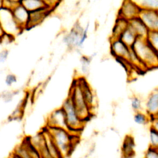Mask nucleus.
I'll return each mask as SVG.
<instances>
[{
	"mask_svg": "<svg viewBox=\"0 0 158 158\" xmlns=\"http://www.w3.org/2000/svg\"><path fill=\"white\" fill-rule=\"evenodd\" d=\"M9 55V51L7 49H4L0 51V64L4 63L7 59Z\"/></svg>",
	"mask_w": 158,
	"mask_h": 158,
	"instance_id": "nucleus-35",
	"label": "nucleus"
},
{
	"mask_svg": "<svg viewBox=\"0 0 158 158\" xmlns=\"http://www.w3.org/2000/svg\"><path fill=\"white\" fill-rule=\"evenodd\" d=\"M49 127H57L67 128L65 112L62 107L53 110L48 116L47 125Z\"/></svg>",
	"mask_w": 158,
	"mask_h": 158,
	"instance_id": "nucleus-11",
	"label": "nucleus"
},
{
	"mask_svg": "<svg viewBox=\"0 0 158 158\" xmlns=\"http://www.w3.org/2000/svg\"><path fill=\"white\" fill-rule=\"evenodd\" d=\"M131 48L146 69L158 67V52L146 39L138 38Z\"/></svg>",
	"mask_w": 158,
	"mask_h": 158,
	"instance_id": "nucleus-2",
	"label": "nucleus"
},
{
	"mask_svg": "<svg viewBox=\"0 0 158 158\" xmlns=\"http://www.w3.org/2000/svg\"><path fill=\"white\" fill-rule=\"evenodd\" d=\"M30 138L32 144L38 150L41 158H52L47 148L45 138L42 131L36 135L30 137Z\"/></svg>",
	"mask_w": 158,
	"mask_h": 158,
	"instance_id": "nucleus-15",
	"label": "nucleus"
},
{
	"mask_svg": "<svg viewBox=\"0 0 158 158\" xmlns=\"http://www.w3.org/2000/svg\"><path fill=\"white\" fill-rule=\"evenodd\" d=\"M19 3L29 12L48 6L44 0H20Z\"/></svg>",
	"mask_w": 158,
	"mask_h": 158,
	"instance_id": "nucleus-20",
	"label": "nucleus"
},
{
	"mask_svg": "<svg viewBox=\"0 0 158 158\" xmlns=\"http://www.w3.org/2000/svg\"><path fill=\"white\" fill-rule=\"evenodd\" d=\"M13 16L22 30H25L29 17V11L21 4H17L11 9Z\"/></svg>",
	"mask_w": 158,
	"mask_h": 158,
	"instance_id": "nucleus-14",
	"label": "nucleus"
},
{
	"mask_svg": "<svg viewBox=\"0 0 158 158\" xmlns=\"http://www.w3.org/2000/svg\"><path fill=\"white\" fill-rule=\"evenodd\" d=\"M131 48L119 38H110V49L112 55L120 61H128ZM129 62V61H128Z\"/></svg>",
	"mask_w": 158,
	"mask_h": 158,
	"instance_id": "nucleus-6",
	"label": "nucleus"
},
{
	"mask_svg": "<svg viewBox=\"0 0 158 158\" xmlns=\"http://www.w3.org/2000/svg\"><path fill=\"white\" fill-rule=\"evenodd\" d=\"M17 81V77L13 73L7 74L4 80V83L7 86H11L14 84L16 83Z\"/></svg>",
	"mask_w": 158,
	"mask_h": 158,
	"instance_id": "nucleus-31",
	"label": "nucleus"
},
{
	"mask_svg": "<svg viewBox=\"0 0 158 158\" xmlns=\"http://www.w3.org/2000/svg\"><path fill=\"white\" fill-rule=\"evenodd\" d=\"M141 9L132 0H123L118 12V17L130 20L138 17Z\"/></svg>",
	"mask_w": 158,
	"mask_h": 158,
	"instance_id": "nucleus-9",
	"label": "nucleus"
},
{
	"mask_svg": "<svg viewBox=\"0 0 158 158\" xmlns=\"http://www.w3.org/2000/svg\"><path fill=\"white\" fill-rule=\"evenodd\" d=\"M13 98V94L10 92H6L4 93L3 98L6 102H10Z\"/></svg>",
	"mask_w": 158,
	"mask_h": 158,
	"instance_id": "nucleus-37",
	"label": "nucleus"
},
{
	"mask_svg": "<svg viewBox=\"0 0 158 158\" xmlns=\"http://www.w3.org/2000/svg\"><path fill=\"white\" fill-rule=\"evenodd\" d=\"M139 17L150 31H158V11L141 10Z\"/></svg>",
	"mask_w": 158,
	"mask_h": 158,
	"instance_id": "nucleus-12",
	"label": "nucleus"
},
{
	"mask_svg": "<svg viewBox=\"0 0 158 158\" xmlns=\"http://www.w3.org/2000/svg\"><path fill=\"white\" fill-rule=\"evenodd\" d=\"M133 120L136 123L144 125L150 122V117L147 113L145 114L142 111H138L135 112Z\"/></svg>",
	"mask_w": 158,
	"mask_h": 158,
	"instance_id": "nucleus-24",
	"label": "nucleus"
},
{
	"mask_svg": "<svg viewBox=\"0 0 158 158\" xmlns=\"http://www.w3.org/2000/svg\"><path fill=\"white\" fill-rule=\"evenodd\" d=\"M91 59L85 56H83L80 59L81 70L83 73L86 74L89 71Z\"/></svg>",
	"mask_w": 158,
	"mask_h": 158,
	"instance_id": "nucleus-28",
	"label": "nucleus"
},
{
	"mask_svg": "<svg viewBox=\"0 0 158 158\" xmlns=\"http://www.w3.org/2000/svg\"><path fill=\"white\" fill-rule=\"evenodd\" d=\"M83 30L84 28L78 22H76L72 29L64 36L62 41L68 48L79 49V43Z\"/></svg>",
	"mask_w": 158,
	"mask_h": 158,
	"instance_id": "nucleus-7",
	"label": "nucleus"
},
{
	"mask_svg": "<svg viewBox=\"0 0 158 158\" xmlns=\"http://www.w3.org/2000/svg\"><path fill=\"white\" fill-rule=\"evenodd\" d=\"M72 100L81 119L86 122L91 117L93 112L87 105L82 94L77 79L73 81L68 96Z\"/></svg>",
	"mask_w": 158,
	"mask_h": 158,
	"instance_id": "nucleus-3",
	"label": "nucleus"
},
{
	"mask_svg": "<svg viewBox=\"0 0 158 158\" xmlns=\"http://www.w3.org/2000/svg\"><path fill=\"white\" fill-rule=\"evenodd\" d=\"M149 146L158 149V131L150 127Z\"/></svg>",
	"mask_w": 158,
	"mask_h": 158,
	"instance_id": "nucleus-26",
	"label": "nucleus"
},
{
	"mask_svg": "<svg viewBox=\"0 0 158 158\" xmlns=\"http://www.w3.org/2000/svg\"><path fill=\"white\" fill-rule=\"evenodd\" d=\"M146 40L158 52V31H149Z\"/></svg>",
	"mask_w": 158,
	"mask_h": 158,
	"instance_id": "nucleus-25",
	"label": "nucleus"
},
{
	"mask_svg": "<svg viewBox=\"0 0 158 158\" xmlns=\"http://www.w3.org/2000/svg\"><path fill=\"white\" fill-rule=\"evenodd\" d=\"M129 47H132L136 40L138 39L137 36L129 26L123 31L119 38Z\"/></svg>",
	"mask_w": 158,
	"mask_h": 158,
	"instance_id": "nucleus-21",
	"label": "nucleus"
},
{
	"mask_svg": "<svg viewBox=\"0 0 158 158\" xmlns=\"http://www.w3.org/2000/svg\"><path fill=\"white\" fill-rule=\"evenodd\" d=\"M76 79L80 87L83 98L91 111L93 112L95 107L96 104V99L94 92L91 86L88 83L84 77H80L77 78Z\"/></svg>",
	"mask_w": 158,
	"mask_h": 158,
	"instance_id": "nucleus-10",
	"label": "nucleus"
},
{
	"mask_svg": "<svg viewBox=\"0 0 158 158\" xmlns=\"http://www.w3.org/2000/svg\"><path fill=\"white\" fill-rule=\"evenodd\" d=\"M48 6L52 9H54L62 0H44Z\"/></svg>",
	"mask_w": 158,
	"mask_h": 158,
	"instance_id": "nucleus-36",
	"label": "nucleus"
},
{
	"mask_svg": "<svg viewBox=\"0 0 158 158\" xmlns=\"http://www.w3.org/2000/svg\"><path fill=\"white\" fill-rule=\"evenodd\" d=\"M9 158H22L21 156H20L18 154H17L16 152H15L14 151H13L12 152V154L9 156Z\"/></svg>",
	"mask_w": 158,
	"mask_h": 158,
	"instance_id": "nucleus-38",
	"label": "nucleus"
},
{
	"mask_svg": "<svg viewBox=\"0 0 158 158\" xmlns=\"http://www.w3.org/2000/svg\"><path fill=\"white\" fill-rule=\"evenodd\" d=\"M129 20L117 16L114 25L110 38H120L123 31L128 27Z\"/></svg>",
	"mask_w": 158,
	"mask_h": 158,
	"instance_id": "nucleus-19",
	"label": "nucleus"
},
{
	"mask_svg": "<svg viewBox=\"0 0 158 158\" xmlns=\"http://www.w3.org/2000/svg\"><path fill=\"white\" fill-rule=\"evenodd\" d=\"M46 127L63 157L66 158L69 156L76 144L77 135L64 128L49 126Z\"/></svg>",
	"mask_w": 158,
	"mask_h": 158,
	"instance_id": "nucleus-1",
	"label": "nucleus"
},
{
	"mask_svg": "<svg viewBox=\"0 0 158 158\" xmlns=\"http://www.w3.org/2000/svg\"><path fill=\"white\" fill-rule=\"evenodd\" d=\"M0 24L6 33L14 37L23 31L16 22L11 9L4 7L0 8Z\"/></svg>",
	"mask_w": 158,
	"mask_h": 158,
	"instance_id": "nucleus-5",
	"label": "nucleus"
},
{
	"mask_svg": "<svg viewBox=\"0 0 158 158\" xmlns=\"http://www.w3.org/2000/svg\"><path fill=\"white\" fill-rule=\"evenodd\" d=\"M131 107L132 109L135 112L141 111L142 109V102L139 98L137 96H133L131 99Z\"/></svg>",
	"mask_w": 158,
	"mask_h": 158,
	"instance_id": "nucleus-27",
	"label": "nucleus"
},
{
	"mask_svg": "<svg viewBox=\"0 0 158 158\" xmlns=\"http://www.w3.org/2000/svg\"><path fill=\"white\" fill-rule=\"evenodd\" d=\"M150 124L151 127L153 128L156 130L158 131V114L150 117Z\"/></svg>",
	"mask_w": 158,
	"mask_h": 158,
	"instance_id": "nucleus-33",
	"label": "nucleus"
},
{
	"mask_svg": "<svg viewBox=\"0 0 158 158\" xmlns=\"http://www.w3.org/2000/svg\"><path fill=\"white\" fill-rule=\"evenodd\" d=\"M22 104L21 102H20L19 104V105L17 106V107L14 110V112L12 114V115H10V117H19L22 114Z\"/></svg>",
	"mask_w": 158,
	"mask_h": 158,
	"instance_id": "nucleus-34",
	"label": "nucleus"
},
{
	"mask_svg": "<svg viewBox=\"0 0 158 158\" xmlns=\"http://www.w3.org/2000/svg\"><path fill=\"white\" fill-rule=\"evenodd\" d=\"M144 158H145V157H144Z\"/></svg>",
	"mask_w": 158,
	"mask_h": 158,
	"instance_id": "nucleus-41",
	"label": "nucleus"
},
{
	"mask_svg": "<svg viewBox=\"0 0 158 158\" xmlns=\"http://www.w3.org/2000/svg\"><path fill=\"white\" fill-rule=\"evenodd\" d=\"M145 158H158V149L149 146L144 154Z\"/></svg>",
	"mask_w": 158,
	"mask_h": 158,
	"instance_id": "nucleus-30",
	"label": "nucleus"
},
{
	"mask_svg": "<svg viewBox=\"0 0 158 158\" xmlns=\"http://www.w3.org/2000/svg\"><path fill=\"white\" fill-rule=\"evenodd\" d=\"M141 10L158 11V0H132Z\"/></svg>",
	"mask_w": 158,
	"mask_h": 158,
	"instance_id": "nucleus-22",
	"label": "nucleus"
},
{
	"mask_svg": "<svg viewBox=\"0 0 158 158\" xmlns=\"http://www.w3.org/2000/svg\"><path fill=\"white\" fill-rule=\"evenodd\" d=\"M135 144L134 138L131 135H127L122 145V156L123 158H131L135 156Z\"/></svg>",
	"mask_w": 158,
	"mask_h": 158,
	"instance_id": "nucleus-17",
	"label": "nucleus"
},
{
	"mask_svg": "<svg viewBox=\"0 0 158 158\" xmlns=\"http://www.w3.org/2000/svg\"><path fill=\"white\" fill-rule=\"evenodd\" d=\"M54 9L47 6L33 11L29 12V17L25 30H31L41 23L43 20L49 15Z\"/></svg>",
	"mask_w": 158,
	"mask_h": 158,
	"instance_id": "nucleus-8",
	"label": "nucleus"
},
{
	"mask_svg": "<svg viewBox=\"0 0 158 158\" xmlns=\"http://www.w3.org/2000/svg\"><path fill=\"white\" fill-rule=\"evenodd\" d=\"M5 34H6V32H5L4 30L3 29L2 27L1 26V25L0 24V40H1V38L4 36Z\"/></svg>",
	"mask_w": 158,
	"mask_h": 158,
	"instance_id": "nucleus-39",
	"label": "nucleus"
},
{
	"mask_svg": "<svg viewBox=\"0 0 158 158\" xmlns=\"http://www.w3.org/2000/svg\"><path fill=\"white\" fill-rule=\"evenodd\" d=\"M89 23H87V25H86L85 28L83 30V31L81 34V38H80V43H79V48H81L83 46V44L85 43V41H86L87 37H88V30H89Z\"/></svg>",
	"mask_w": 158,
	"mask_h": 158,
	"instance_id": "nucleus-32",
	"label": "nucleus"
},
{
	"mask_svg": "<svg viewBox=\"0 0 158 158\" xmlns=\"http://www.w3.org/2000/svg\"><path fill=\"white\" fill-rule=\"evenodd\" d=\"M44 138L47 148L52 156V158H64L62 156L59 149L57 147L56 144H55L54 141H53L49 131L48 130L47 128L45 127L42 130Z\"/></svg>",
	"mask_w": 158,
	"mask_h": 158,
	"instance_id": "nucleus-18",
	"label": "nucleus"
},
{
	"mask_svg": "<svg viewBox=\"0 0 158 158\" xmlns=\"http://www.w3.org/2000/svg\"><path fill=\"white\" fill-rule=\"evenodd\" d=\"M128 26L134 31L138 38L146 39L150 31L139 16L130 20Z\"/></svg>",
	"mask_w": 158,
	"mask_h": 158,
	"instance_id": "nucleus-13",
	"label": "nucleus"
},
{
	"mask_svg": "<svg viewBox=\"0 0 158 158\" xmlns=\"http://www.w3.org/2000/svg\"><path fill=\"white\" fill-rule=\"evenodd\" d=\"M145 107L146 113L151 116L158 114V88L154 89L148 96Z\"/></svg>",
	"mask_w": 158,
	"mask_h": 158,
	"instance_id": "nucleus-16",
	"label": "nucleus"
},
{
	"mask_svg": "<svg viewBox=\"0 0 158 158\" xmlns=\"http://www.w3.org/2000/svg\"><path fill=\"white\" fill-rule=\"evenodd\" d=\"M61 107L65 114L68 130L73 134L78 135L82 130L86 122L81 119L72 100L69 96L64 101Z\"/></svg>",
	"mask_w": 158,
	"mask_h": 158,
	"instance_id": "nucleus-4",
	"label": "nucleus"
},
{
	"mask_svg": "<svg viewBox=\"0 0 158 158\" xmlns=\"http://www.w3.org/2000/svg\"><path fill=\"white\" fill-rule=\"evenodd\" d=\"M14 151L18 154L22 158H32L30 154L26 149V148L23 146V145L22 143L17 146Z\"/></svg>",
	"mask_w": 158,
	"mask_h": 158,
	"instance_id": "nucleus-29",
	"label": "nucleus"
},
{
	"mask_svg": "<svg viewBox=\"0 0 158 158\" xmlns=\"http://www.w3.org/2000/svg\"><path fill=\"white\" fill-rule=\"evenodd\" d=\"M2 7V0H0V8Z\"/></svg>",
	"mask_w": 158,
	"mask_h": 158,
	"instance_id": "nucleus-40",
	"label": "nucleus"
},
{
	"mask_svg": "<svg viewBox=\"0 0 158 158\" xmlns=\"http://www.w3.org/2000/svg\"><path fill=\"white\" fill-rule=\"evenodd\" d=\"M26 148L32 158H41L40 154L36 148L31 142L30 137H26L21 143Z\"/></svg>",
	"mask_w": 158,
	"mask_h": 158,
	"instance_id": "nucleus-23",
	"label": "nucleus"
}]
</instances>
